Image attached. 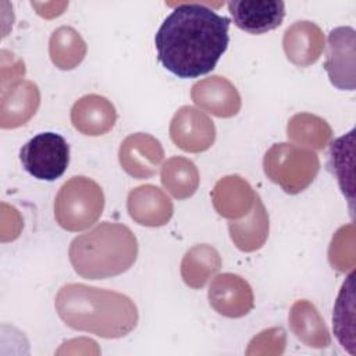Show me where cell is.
Listing matches in <instances>:
<instances>
[{
  "instance_id": "obj_15",
  "label": "cell",
  "mask_w": 356,
  "mask_h": 356,
  "mask_svg": "<svg viewBox=\"0 0 356 356\" xmlns=\"http://www.w3.org/2000/svg\"><path fill=\"white\" fill-rule=\"evenodd\" d=\"M117 121V111L113 103L100 95H85L71 108L74 128L88 136L107 134Z\"/></svg>"
},
{
  "instance_id": "obj_24",
  "label": "cell",
  "mask_w": 356,
  "mask_h": 356,
  "mask_svg": "<svg viewBox=\"0 0 356 356\" xmlns=\"http://www.w3.org/2000/svg\"><path fill=\"white\" fill-rule=\"evenodd\" d=\"M353 278L352 273L346 281L342 284L341 292L338 295L335 307H334V332L343 348H346L350 353H355V328H353Z\"/></svg>"
},
{
  "instance_id": "obj_27",
  "label": "cell",
  "mask_w": 356,
  "mask_h": 356,
  "mask_svg": "<svg viewBox=\"0 0 356 356\" xmlns=\"http://www.w3.org/2000/svg\"><path fill=\"white\" fill-rule=\"evenodd\" d=\"M286 345V334L281 327H273L257 334L246 349L248 356L281 355Z\"/></svg>"
},
{
  "instance_id": "obj_5",
  "label": "cell",
  "mask_w": 356,
  "mask_h": 356,
  "mask_svg": "<svg viewBox=\"0 0 356 356\" xmlns=\"http://www.w3.org/2000/svg\"><path fill=\"white\" fill-rule=\"evenodd\" d=\"M264 174L284 192L296 195L305 191L320 170L318 156L293 143H274L263 159Z\"/></svg>"
},
{
  "instance_id": "obj_2",
  "label": "cell",
  "mask_w": 356,
  "mask_h": 356,
  "mask_svg": "<svg viewBox=\"0 0 356 356\" xmlns=\"http://www.w3.org/2000/svg\"><path fill=\"white\" fill-rule=\"evenodd\" d=\"M54 306L68 327L102 338L128 335L139 318L134 300L127 295L85 284L61 286Z\"/></svg>"
},
{
  "instance_id": "obj_21",
  "label": "cell",
  "mask_w": 356,
  "mask_h": 356,
  "mask_svg": "<svg viewBox=\"0 0 356 356\" xmlns=\"http://www.w3.org/2000/svg\"><path fill=\"white\" fill-rule=\"evenodd\" d=\"M286 136L299 146H305L310 150H321L330 143L332 129L330 124L318 115L298 113L288 121Z\"/></svg>"
},
{
  "instance_id": "obj_23",
  "label": "cell",
  "mask_w": 356,
  "mask_h": 356,
  "mask_svg": "<svg viewBox=\"0 0 356 356\" xmlns=\"http://www.w3.org/2000/svg\"><path fill=\"white\" fill-rule=\"evenodd\" d=\"M160 179L163 186L175 199L191 197L199 186V171L193 161L186 157L174 156L168 159L160 172Z\"/></svg>"
},
{
  "instance_id": "obj_19",
  "label": "cell",
  "mask_w": 356,
  "mask_h": 356,
  "mask_svg": "<svg viewBox=\"0 0 356 356\" xmlns=\"http://www.w3.org/2000/svg\"><path fill=\"white\" fill-rule=\"evenodd\" d=\"M228 229L234 245L242 252H254L264 245L268 236L270 222L267 210L259 195H256L253 207L242 220H231L228 222Z\"/></svg>"
},
{
  "instance_id": "obj_22",
  "label": "cell",
  "mask_w": 356,
  "mask_h": 356,
  "mask_svg": "<svg viewBox=\"0 0 356 356\" xmlns=\"http://www.w3.org/2000/svg\"><path fill=\"white\" fill-rule=\"evenodd\" d=\"M83 38L71 26H60L53 31L49 40V54L51 63L64 71L78 67L86 56Z\"/></svg>"
},
{
  "instance_id": "obj_1",
  "label": "cell",
  "mask_w": 356,
  "mask_h": 356,
  "mask_svg": "<svg viewBox=\"0 0 356 356\" xmlns=\"http://www.w3.org/2000/svg\"><path fill=\"white\" fill-rule=\"evenodd\" d=\"M229 19L199 3L177 6L160 25L154 43L161 65L178 78L214 70L227 50Z\"/></svg>"
},
{
  "instance_id": "obj_8",
  "label": "cell",
  "mask_w": 356,
  "mask_h": 356,
  "mask_svg": "<svg viewBox=\"0 0 356 356\" xmlns=\"http://www.w3.org/2000/svg\"><path fill=\"white\" fill-rule=\"evenodd\" d=\"M170 136L184 152L200 153L213 146L216 127L203 111L192 106H182L171 120Z\"/></svg>"
},
{
  "instance_id": "obj_7",
  "label": "cell",
  "mask_w": 356,
  "mask_h": 356,
  "mask_svg": "<svg viewBox=\"0 0 356 356\" xmlns=\"http://www.w3.org/2000/svg\"><path fill=\"white\" fill-rule=\"evenodd\" d=\"M324 68L335 88L341 90H355L356 33L352 26H338L330 32Z\"/></svg>"
},
{
  "instance_id": "obj_17",
  "label": "cell",
  "mask_w": 356,
  "mask_h": 356,
  "mask_svg": "<svg viewBox=\"0 0 356 356\" xmlns=\"http://www.w3.org/2000/svg\"><path fill=\"white\" fill-rule=\"evenodd\" d=\"M256 195L246 179L239 175H227L214 185L211 202L220 216L238 220L253 207Z\"/></svg>"
},
{
  "instance_id": "obj_9",
  "label": "cell",
  "mask_w": 356,
  "mask_h": 356,
  "mask_svg": "<svg viewBox=\"0 0 356 356\" xmlns=\"http://www.w3.org/2000/svg\"><path fill=\"white\" fill-rule=\"evenodd\" d=\"M163 159L164 150L161 143L145 132L127 136L118 150V160L122 170L136 179L153 177Z\"/></svg>"
},
{
  "instance_id": "obj_13",
  "label": "cell",
  "mask_w": 356,
  "mask_h": 356,
  "mask_svg": "<svg viewBox=\"0 0 356 356\" xmlns=\"http://www.w3.org/2000/svg\"><path fill=\"white\" fill-rule=\"evenodd\" d=\"M127 209L131 218L139 225H165L174 213L171 199L156 185H140L128 193Z\"/></svg>"
},
{
  "instance_id": "obj_10",
  "label": "cell",
  "mask_w": 356,
  "mask_h": 356,
  "mask_svg": "<svg viewBox=\"0 0 356 356\" xmlns=\"http://www.w3.org/2000/svg\"><path fill=\"white\" fill-rule=\"evenodd\" d=\"M210 306L221 316L239 318L246 316L254 305L249 282L238 274L224 273L217 275L209 288Z\"/></svg>"
},
{
  "instance_id": "obj_11",
  "label": "cell",
  "mask_w": 356,
  "mask_h": 356,
  "mask_svg": "<svg viewBox=\"0 0 356 356\" xmlns=\"http://www.w3.org/2000/svg\"><path fill=\"white\" fill-rule=\"evenodd\" d=\"M228 11L239 29L260 35L281 25L285 17V3L281 0H234L228 3Z\"/></svg>"
},
{
  "instance_id": "obj_12",
  "label": "cell",
  "mask_w": 356,
  "mask_h": 356,
  "mask_svg": "<svg viewBox=\"0 0 356 356\" xmlns=\"http://www.w3.org/2000/svg\"><path fill=\"white\" fill-rule=\"evenodd\" d=\"M191 97L202 110L220 118L236 115L242 104L236 88L220 75H211L196 82L192 86Z\"/></svg>"
},
{
  "instance_id": "obj_16",
  "label": "cell",
  "mask_w": 356,
  "mask_h": 356,
  "mask_svg": "<svg viewBox=\"0 0 356 356\" xmlns=\"http://www.w3.org/2000/svg\"><path fill=\"white\" fill-rule=\"evenodd\" d=\"M39 104V89L31 81H19L1 89L0 127L8 129L24 125L35 115Z\"/></svg>"
},
{
  "instance_id": "obj_26",
  "label": "cell",
  "mask_w": 356,
  "mask_h": 356,
  "mask_svg": "<svg viewBox=\"0 0 356 356\" xmlns=\"http://www.w3.org/2000/svg\"><path fill=\"white\" fill-rule=\"evenodd\" d=\"M355 225L350 222L341 227L332 236L328 248V260L332 268L339 273L352 271L356 264Z\"/></svg>"
},
{
  "instance_id": "obj_14",
  "label": "cell",
  "mask_w": 356,
  "mask_h": 356,
  "mask_svg": "<svg viewBox=\"0 0 356 356\" xmlns=\"http://www.w3.org/2000/svg\"><path fill=\"white\" fill-rule=\"evenodd\" d=\"M325 46L324 33L312 21H296L284 32L282 47L286 58L296 67L314 64Z\"/></svg>"
},
{
  "instance_id": "obj_4",
  "label": "cell",
  "mask_w": 356,
  "mask_h": 356,
  "mask_svg": "<svg viewBox=\"0 0 356 356\" xmlns=\"http://www.w3.org/2000/svg\"><path fill=\"white\" fill-rule=\"evenodd\" d=\"M104 209V193L93 179L75 175L63 184L54 200V217L67 231H83L93 225Z\"/></svg>"
},
{
  "instance_id": "obj_6",
  "label": "cell",
  "mask_w": 356,
  "mask_h": 356,
  "mask_svg": "<svg viewBox=\"0 0 356 356\" xmlns=\"http://www.w3.org/2000/svg\"><path fill=\"white\" fill-rule=\"evenodd\" d=\"M22 167L36 179L60 178L70 163V146L56 132H42L29 139L19 152Z\"/></svg>"
},
{
  "instance_id": "obj_20",
  "label": "cell",
  "mask_w": 356,
  "mask_h": 356,
  "mask_svg": "<svg viewBox=\"0 0 356 356\" xmlns=\"http://www.w3.org/2000/svg\"><path fill=\"white\" fill-rule=\"evenodd\" d=\"M221 268V256L216 248L207 243L191 248L181 261V277L184 282L199 289Z\"/></svg>"
},
{
  "instance_id": "obj_25",
  "label": "cell",
  "mask_w": 356,
  "mask_h": 356,
  "mask_svg": "<svg viewBox=\"0 0 356 356\" xmlns=\"http://www.w3.org/2000/svg\"><path fill=\"white\" fill-rule=\"evenodd\" d=\"M352 129L346 136H341L331 143L330 157L331 168L338 184L348 197L350 206L353 203V135Z\"/></svg>"
},
{
  "instance_id": "obj_18",
  "label": "cell",
  "mask_w": 356,
  "mask_h": 356,
  "mask_svg": "<svg viewBox=\"0 0 356 356\" xmlns=\"http://www.w3.org/2000/svg\"><path fill=\"white\" fill-rule=\"evenodd\" d=\"M288 320L292 332L305 345L314 349H323L331 343L325 321L310 300H296L289 310Z\"/></svg>"
},
{
  "instance_id": "obj_3",
  "label": "cell",
  "mask_w": 356,
  "mask_h": 356,
  "mask_svg": "<svg viewBox=\"0 0 356 356\" xmlns=\"http://www.w3.org/2000/svg\"><path fill=\"white\" fill-rule=\"evenodd\" d=\"M68 256L75 273L104 280L129 270L138 257V241L124 224L104 221L72 239Z\"/></svg>"
}]
</instances>
